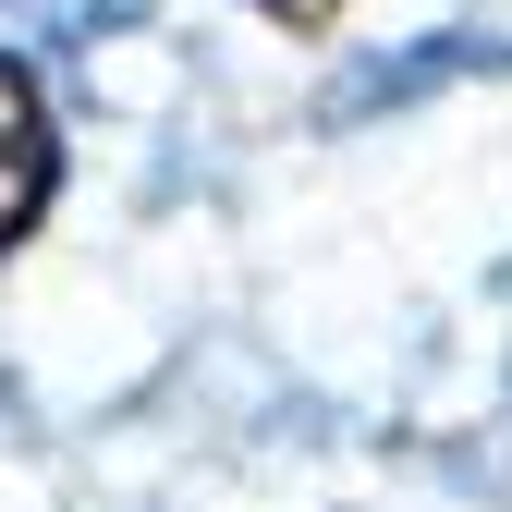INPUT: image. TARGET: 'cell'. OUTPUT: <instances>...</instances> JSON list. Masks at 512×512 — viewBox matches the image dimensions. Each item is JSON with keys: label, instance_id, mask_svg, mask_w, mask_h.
<instances>
[{"label": "cell", "instance_id": "1", "mask_svg": "<svg viewBox=\"0 0 512 512\" xmlns=\"http://www.w3.org/2000/svg\"><path fill=\"white\" fill-rule=\"evenodd\" d=\"M49 196H61V135L25 86V61H0V256L49 220Z\"/></svg>", "mask_w": 512, "mask_h": 512}, {"label": "cell", "instance_id": "2", "mask_svg": "<svg viewBox=\"0 0 512 512\" xmlns=\"http://www.w3.org/2000/svg\"><path fill=\"white\" fill-rule=\"evenodd\" d=\"M256 13H281V25H330V0H256Z\"/></svg>", "mask_w": 512, "mask_h": 512}]
</instances>
